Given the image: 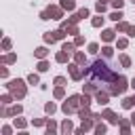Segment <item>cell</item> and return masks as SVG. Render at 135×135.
I'll use <instances>...</instances> for the list:
<instances>
[{
  "label": "cell",
  "instance_id": "bcb514c9",
  "mask_svg": "<svg viewBox=\"0 0 135 135\" xmlns=\"http://www.w3.org/2000/svg\"><path fill=\"white\" fill-rule=\"evenodd\" d=\"M0 76H2V78H6V76H8V70H6V68H2V70H0Z\"/></svg>",
  "mask_w": 135,
  "mask_h": 135
},
{
  "label": "cell",
  "instance_id": "60d3db41",
  "mask_svg": "<svg viewBox=\"0 0 135 135\" xmlns=\"http://www.w3.org/2000/svg\"><path fill=\"white\" fill-rule=\"evenodd\" d=\"M122 4H124V0H112V6L114 8H122Z\"/></svg>",
  "mask_w": 135,
  "mask_h": 135
},
{
  "label": "cell",
  "instance_id": "4fadbf2b",
  "mask_svg": "<svg viewBox=\"0 0 135 135\" xmlns=\"http://www.w3.org/2000/svg\"><path fill=\"white\" fill-rule=\"evenodd\" d=\"M34 55H36L38 59H44V57L49 55V51H46V46H38V49L34 51Z\"/></svg>",
  "mask_w": 135,
  "mask_h": 135
},
{
  "label": "cell",
  "instance_id": "b9f144b4",
  "mask_svg": "<svg viewBox=\"0 0 135 135\" xmlns=\"http://www.w3.org/2000/svg\"><path fill=\"white\" fill-rule=\"evenodd\" d=\"M74 44H76V46L84 44V38H82V36H76V38H74Z\"/></svg>",
  "mask_w": 135,
  "mask_h": 135
},
{
  "label": "cell",
  "instance_id": "1f68e13d",
  "mask_svg": "<svg viewBox=\"0 0 135 135\" xmlns=\"http://www.w3.org/2000/svg\"><path fill=\"white\" fill-rule=\"evenodd\" d=\"M120 131H122V133H129V131H131V124H129L127 120H120Z\"/></svg>",
  "mask_w": 135,
  "mask_h": 135
},
{
  "label": "cell",
  "instance_id": "681fc988",
  "mask_svg": "<svg viewBox=\"0 0 135 135\" xmlns=\"http://www.w3.org/2000/svg\"><path fill=\"white\" fill-rule=\"evenodd\" d=\"M101 2H108V0H101Z\"/></svg>",
  "mask_w": 135,
  "mask_h": 135
},
{
  "label": "cell",
  "instance_id": "ee69618b",
  "mask_svg": "<svg viewBox=\"0 0 135 135\" xmlns=\"http://www.w3.org/2000/svg\"><path fill=\"white\" fill-rule=\"evenodd\" d=\"M127 34H129L131 38H135V25H129V30H127Z\"/></svg>",
  "mask_w": 135,
  "mask_h": 135
},
{
  "label": "cell",
  "instance_id": "ac0fdd59",
  "mask_svg": "<svg viewBox=\"0 0 135 135\" xmlns=\"http://www.w3.org/2000/svg\"><path fill=\"white\" fill-rule=\"evenodd\" d=\"M91 25H93V27H101V25H103V17H101V15H99V17H93V19H91Z\"/></svg>",
  "mask_w": 135,
  "mask_h": 135
},
{
  "label": "cell",
  "instance_id": "8fae6325",
  "mask_svg": "<svg viewBox=\"0 0 135 135\" xmlns=\"http://www.w3.org/2000/svg\"><path fill=\"white\" fill-rule=\"evenodd\" d=\"M74 61H76L78 65H84V63H86V55L78 51V53H74Z\"/></svg>",
  "mask_w": 135,
  "mask_h": 135
},
{
  "label": "cell",
  "instance_id": "d6986e66",
  "mask_svg": "<svg viewBox=\"0 0 135 135\" xmlns=\"http://www.w3.org/2000/svg\"><path fill=\"white\" fill-rule=\"evenodd\" d=\"M127 30H129L127 21H116V32H127Z\"/></svg>",
  "mask_w": 135,
  "mask_h": 135
},
{
  "label": "cell",
  "instance_id": "c3c4849f",
  "mask_svg": "<svg viewBox=\"0 0 135 135\" xmlns=\"http://www.w3.org/2000/svg\"><path fill=\"white\" fill-rule=\"evenodd\" d=\"M131 86H133V89H135V78H133V80H131Z\"/></svg>",
  "mask_w": 135,
  "mask_h": 135
},
{
  "label": "cell",
  "instance_id": "d4e9b609",
  "mask_svg": "<svg viewBox=\"0 0 135 135\" xmlns=\"http://www.w3.org/2000/svg\"><path fill=\"white\" fill-rule=\"evenodd\" d=\"M101 55H103V57H112V55H114V49H112V46H103V49H101Z\"/></svg>",
  "mask_w": 135,
  "mask_h": 135
},
{
  "label": "cell",
  "instance_id": "f907efd6",
  "mask_svg": "<svg viewBox=\"0 0 135 135\" xmlns=\"http://www.w3.org/2000/svg\"><path fill=\"white\" fill-rule=\"evenodd\" d=\"M133 2H135V0H133Z\"/></svg>",
  "mask_w": 135,
  "mask_h": 135
},
{
  "label": "cell",
  "instance_id": "ffe728a7",
  "mask_svg": "<svg viewBox=\"0 0 135 135\" xmlns=\"http://www.w3.org/2000/svg\"><path fill=\"white\" fill-rule=\"evenodd\" d=\"M44 112H46V114H55V112H57V105H55L53 101H49V103L44 105Z\"/></svg>",
  "mask_w": 135,
  "mask_h": 135
},
{
  "label": "cell",
  "instance_id": "4dcf8cb0",
  "mask_svg": "<svg viewBox=\"0 0 135 135\" xmlns=\"http://www.w3.org/2000/svg\"><path fill=\"white\" fill-rule=\"evenodd\" d=\"M53 131H57V124L53 120H46V133H53Z\"/></svg>",
  "mask_w": 135,
  "mask_h": 135
},
{
  "label": "cell",
  "instance_id": "484cf974",
  "mask_svg": "<svg viewBox=\"0 0 135 135\" xmlns=\"http://www.w3.org/2000/svg\"><path fill=\"white\" fill-rule=\"evenodd\" d=\"M120 65H122V68H129V65H131L129 55H120Z\"/></svg>",
  "mask_w": 135,
  "mask_h": 135
},
{
  "label": "cell",
  "instance_id": "e0dca14e",
  "mask_svg": "<svg viewBox=\"0 0 135 135\" xmlns=\"http://www.w3.org/2000/svg\"><path fill=\"white\" fill-rule=\"evenodd\" d=\"M93 131H95V133H97V135H103V133H105V131H108V127H105V124H103V122H101V124H99V122H97V124H95V127H93Z\"/></svg>",
  "mask_w": 135,
  "mask_h": 135
},
{
  "label": "cell",
  "instance_id": "2e32d148",
  "mask_svg": "<svg viewBox=\"0 0 135 135\" xmlns=\"http://www.w3.org/2000/svg\"><path fill=\"white\" fill-rule=\"evenodd\" d=\"M110 19L112 21H120L122 19V8H116L114 13H110Z\"/></svg>",
  "mask_w": 135,
  "mask_h": 135
},
{
  "label": "cell",
  "instance_id": "3957f363",
  "mask_svg": "<svg viewBox=\"0 0 135 135\" xmlns=\"http://www.w3.org/2000/svg\"><path fill=\"white\" fill-rule=\"evenodd\" d=\"M127 82H129V80H127L124 76H120V74H118V76H116V80H114V84L110 86V91H108V93H110V95H122V93L127 91V86H131V84H127Z\"/></svg>",
  "mask_w": 135,
  "mask_h": 135
},
{
  "label": "cell",
  "instance_id": "8992f818",
  "mask_svg": "<svg viewBox=\"0 0 135 135\" xmlns=\"http://www.w3.org/2000/svg\"><path fill=\"white\" fill-rule=\"evenodd\" d=\"M46 13H49V19H61L63 17V8L61 6H49Z\"/></svg>",
  "mask_w": 135,
  "mask_h": 135
},
{
  "label": "cell",
  "instance_id": "74e56055",
  "mask_svg": "<svg viewBox=\"0 0 135 135\" xmlns=\"http://www.w3.org/2000/svg\"><path fill=\"white\" fill-rule=\"evenodd\" d=\"M17 129H25V120H21V118H15V122H13Z\"/></svg>",
  "mask_w": 135,
  "mask_h": 135
},
{
  "label": "cell",
  "instance_id": "6da1fadb",
  "mask_svg": "<svg viewBox=\"0 0 135 135\" xmlns=\"http://www.w3.org/2000/svg\"><path fill=\"white\" fill-rule=\"evenodd\" d=\"M82 70H84V76H89L91 80L103 82V84H105V82H114V80H116V76H118V74H114V72H112V70H110L101 59H95L89 68H82Z\"/></svg>",
  "mask_w": 135,
  "mask_h": 135
},
{
  "label": "cell",
  "instance_id": "ab89813d",
  "mask_svg": "<svg viewBox=\"0 0 135 135\" xmlns=\"http://www.w3.org/2000/svg\"><path fill=\"white\" fill-rule=\"evenodd\" d=\"M78 17H80V19L89 17V8H80V11H78Z\"/></svg>",
  "mask_w": 135,
  "mask_h": 135
},
{
  "label": "cell",
  "instance_id": "44dd1931",
  "mask_svg": "<svg viewBox=\"0 0 135 135\" xmlns=\"http://www.w3.org/2000/svg\"><path fill=\"white\" fill-rule=\"evenodd\" d=\"M70 131H74L72 122H70V120H63V124H61V133H70Z\"/></svg>",
  "mask_w": 135,
  "mask_h": 135
},
{
  "label": "cell",
  "instance_id": "f546056e",
  "mask_svg": "<svg viewBox=\"0 0 135 135\" xmlns=\"http://www.w3.org/2000/svg\"><path fill=\"white\" fill-rule=\"evenodd\" d=\"M127 44H129L127 38H118V40H116V46H118V49H127Z\"/></svg>",
  "mask_w": 135,
  "mask_h": 135
},
{
  "label": "cell",
  "instance_id": "7bdbcfd3",
  "mask_svg": "<svg viewBox=\"0 0 135 135\" xmlns=\"http://www.w3.org/2000/svg\"><path fill=\"white\" fill-rule=\"evenodd\" d=\"M2 49H4V51H8V49H11V40H8V38H4V40H2Z\"/></svg>",
  "mask_w": 135,
  "mask_h": 135
},
{
  "label": "cell",
  "instance_id": "7dc6e473",
  "mask_svg": "<svg viewBox=\"0 0 135 135\" xmlns=\"http://www.w3.org/2000/svg\"><path fill=\"white\" fill-rule=\"evenodd\" d=\"M131 122H133V124H135V112H133V114H131Z\"/></svg>",
  "mask_w": 135,
  "mask_h": 135
},
{
  "label": "cell",
  "instance_id": "30bf717a",
  "mask_svg": "<svg viewBox=\"0 0 135 135\" xmlns=\"http://www.w3.org/2000/svg\"><path fill=\"white\" fill-rule=\"evenodd\" d=\"M122 108H124V110L135 108V95H133V97H124V99H122Z\"/></svg>",
  "mask_w": 135,
  "mask_h": 135
},
{
  "label": "cell",
  "instance_id": "d6a6232c",
  "mask_svg": "<svg viewBox=\"0 0 135 135\" xmlns=\"http://www.w3.org/2000/svg\"><path fill=\"white\" fill-rule=\"evenodd\" d=\"M44 42H49V44H53V42H55V36H53V32H46V34H44Z\"/></svg>",
  "mask_w": 135,
  "mask_h": 135
},
{
  "label": "cell",
  "instance_id": "7a4b0ae2",
  "mask_svg": "<svg viewBox=\"0 0 135 135\" xmlns=\"http://www.w3.org/2000/svg\"><path fill=\"white\" fill-rule=\"evenodd\" d=\"M6 89L15 95V99H23L25 97V84H23V80H11V82H6Z\"/></svg>",
  "mask_w": 135,
  "mask_h": 135
},
{
  "label": "cell",
  "instance_id": "7402d4cb",
  "mask_svg": "<svg viewBox=\"0 0 135 135\" xmlns=\"http://www.w3.org/2000/svg\"><path fill=\"white\" fill-rule=\"evenodd\" d=\"M105 8H108V6H105V2H101V0L95 4V11H97L99 15H101V13H105Z\"/></svg>",
  "mask_w": 135,
  "mask_h": 135
},
{
  "label": "cell",
  "instance_id": "d590c367",
  "mask_svg": "<svg viewBox=\"0 0 135 135\" xmlns=\"http://www.w3.org/2000/svg\"><path fill=\"white\" fill-rule=\"evenodd\" d=\"M53 95H55V97H57V99H61V97H63V95H65V91H63V86H57V89H55V93H53Z\"/></svg>",
  "mask_w": 135,
  "mask_h": 135
},
{
  "label": "cell",
  "instance_id": "836d02e7",
  "mask_svg": "<svg viewBox=\"0 0 135 135\" xmlns=\"http://www.w3.org/2000/svg\"><path fill=\"white\" fill-rule=\"evenodd\" d=\"M89 53H93V55L99 53V44H97V42H91V44H89Z\"/></svg>",
  "mask_w": 135,
  "mask_h": 135
},
{
  "label": "cell",
  "instance_id": "277c9868",
  "mask_svg": "<svg viewBox=\"0 0 135 135\" xmlns=\"http://www.w3.org/2000/svg\"><path fill=\"white\" fill-rule=\"evenodd\" d=\"M68 68H70V76H72V80H82L84 70H80V68H78V63H70Z\"/></svg>",
  "mask_w": 135,
  "mask_h": 135
},
{
  "label": "cell",
  "instance_id": "9a60e30c",
  "mask_svg": "<svg viewBox=\"0 0 135 135\" xmlns=\"http://www.w3.org/2000/svg\"><path fill=\"white\" fill-rule=\"evenodd\" d=\"M78 116H80V118L84 120V118H91L93 114H91V110H89V105H84V108H80V110H78Z\"/></svg>",
  "mask_w": 135,
  "mask_h": 135
},
{
  "label": "cell",
  "instance_id": "9c48e42d",
  "mask_svg": "<svg viewBox=\"0 0 135 135\" xmlns=\"http://www.w3.org/2000/svg\"><path fill=\"white\" fill-rule=\"evenodd\" d=\"M114 34H116L114 30H103V34H101V40H103V42H112V40H114Z\"/></svg>",
  "mask_w": 135,
  "mask_h": 135
},
{
  "label": "cell",
  "instance_id": "8d00e7d4",
  "mask_svg": "<svg viewBox=\"0 0 135 135\" xmlns=\"http://www.w3.org/2000/svg\"><path fill=\"white\" fill-rule=\"evenodd\" d=\"M32 124H34V127H42V124H46V118H34Z\"/></svg>",
  "mask_w": 135,
  "mask_h": 135
},
{
  "label": "cell",
  "instance_id": "4316f807",
  "mask_svg": "<svg viewBox=\"0 0 135 135\" xmlns=\"http://www.w3.org/2000/svg\"><path fill=\"white\" fill-rule=\"evenodd\" d=\"M49 70V61L46 59H40V63H38V72H46Z\"/></svg>",
  "mask_w": 135,
  "mask_h": 135
},
{
  "label": "cell",
  "instance_id": "5bb4252c",
  "mask_svg": "<svg viewBox=\"0 0 135 135\" xmlns=\"http://www.w3.org/2000/svg\"><path fill=\"white\" fill-rule=\"evenodd\" d=\"M84 93H89V95H93V93H97V86H95V80H91V82H86V84H84Z\"/></svg>",
  "mask_w": 135,
  "mask_h": 135
},
{
  "label": "cell",
  "instance_id": "603a6c76",
  "mask_svg": "<svg viewBox=\"0 0 135 135\" xmlns=\"http://www.w3.org/2000/svg\"><path fill=\"white\" fill-rule=\"evenodd\" d=\"M53 36H55V40H63L65 30H63V27H61V30H55V32H53Z\"/></svg>",
  "mask_w": 135,
  "mask_h": 135
},
{
  "label": "cell",
  "instance_id": "52a82bcc",
  "mask_svg": "<svg viewBox=\"0 0 135 135\" xmlns=\"http://www.w3.org/2000/svg\"><path fill=\"white\" fill-rule=\"evenodd\" d=\"M101 118H108V120H110V124H120V118H118L112 110H108V108L101 112Z\"/></svg>",
  "mask_w": 135,
  "mask_h": 135
},
{
  "label": "cell",
  "instance_id": "cb8c5ba5",
  "mask_svg": "<svg viewBox=\"0 0 135 135\" xmlns=\"http://www.w3.org/2000/svg\"><path fill=\"white\" fill-rule=\"evenodd\" d=\"M74 46H76L74 42H63V44H61V49L68 51V53H74Z\"/></svg>",
  "mask_w": 135,
  "mask_h": 135
},
{
  "label": "cell",
  "instance_id": "f6af8a7d",
  "mask_svg": "<svg viewBox=\"0 0 135 135\" xmlns=\"http://www.w3.org/2000/svg\"><path fill=\"white\" fill-rule=\"evenodd\" d=\"M78 21H80V17H78V13H76V15H72V17H70V23H78Z\"/></svg>",
  "mask_w": 135,
  "mask_h": 135
},
{
  "label": "cell",
  "instance_id": "7c38bea8",
  "mask_svg": "<svg viewBox=\"0 0 135 135\" xmlns=\"http://www.w3.org/2000/svg\"><path fill=\"white\" fill-rule=\"evenodd\" d=\"M61 8L63 11H74L76 8V2L74 0H61Z\"/></svg>",
  "mask_w": 135,
  "mask_h": 135
},
{
  "label": "cell",
  "instance_id": "83f0119b",
  "mask_svg": "<svg viewBox=\"0 0 135 135\" xmlns=\"http://www.w3.org/2000/svg\"><path fill=\"white\" fill-rule=\"evenodd\" d=\"M27 82H30V84H40L38 74H30V76H27Z\"/></svg>",
  "mask_w": 135,
  "mask_h": 135
},
{
  "label": "cell",
  "instance_id": "f1b7e54d",
  "mask_svg": "<svg viewBox=\"0 0 135 135\" xmlns=\"http://www.w3.org/2000/svg\"><path fill=\"white\" fill-rule=\"evenodd\" d=\"M13 97H15L13 93H11V95H2V97H0V101H2V105H8V103L13 101Z\"/></svg>",
  "mask_w": 135,
  "mask_h": 135
},
{
  "label": "cell",
  "instance_id": "f35d334b",
  "mask_svg": "<svg viewBox=\"0 0 135 135\" xmlns=\"http://www.w3.org/2000/svg\"><path fill=\"white\" fill-rule=\"evenodd\" d=\"M65 82H68V80H65L63 76H57V78H55V84H57V86H63Z\"/></svg>",
  "mask_w": 135,
  "mask_h": 135
},
{
  "label": "cell",
  "instance_id": "5b68a950",
  "mask_svg": "<svg viewBox=\"0 0 135 135\" xmlns=\"http://www.w3.org/2000/svg\"><path fill=\"white\" fill-rule=\"evenodd\" d=\"M95 101H97L99 105H108V103H110V93H108V91H97V93H95Z\"/></svg>",
  "mask_w": 135,
  "mask_h": 135
},
{
  "label": "cell",
  "instance_id": "ba28073f",
  "mask_svg": "<svg viewBox=\"0 0 135 135\" xmlns=\"http://www.w3.org/2000/svg\"><path fill=\"white\" fill-rule=\"evenodd\" d=\"M70 55H72V53H68V51H63V49H61V51L55 55V61H57V63H65V61L70 59Z\"/></svg>",
  "mask_w": 135,
  "mask_h": 135
},
{
  "label": "cell",
  "instance_id": "e575fe53",
  "mask_svg": "<svg viewBox=\"0 0 135 135\" xmlns=\"http://www.w3.org/2000/svg\"><path fill=\"white\" fill-rule=\"evenodd\" d=\"M2 61H4V63H15V61H17V57H15V55H4V57H2Z\"/></svg>",
  "mask_w": 135,
  "mask_h": 135
}]
</instances>
